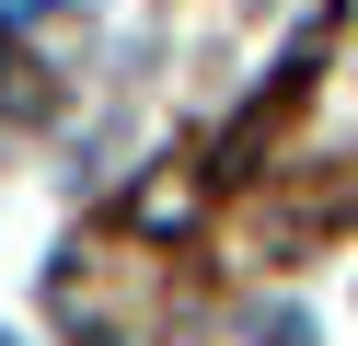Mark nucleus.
Masks as SVG:
<instances>
[{"label": "nucleus", "mask_w": 358, "mask_h": 346, "mask_svg": "<svg viewBox=\"0 0 358 346\" xmlns=\"http://www.w3.org/2000/svg\"><path fill=\"white\" fill-rule=\"evenodd\" d=\"M0 104H12V115H47V104H58V92H47V81H35V58H12V46H0Z\"/></svg>", "instance_id": "obj_1"}, {"label": "nucleus", "mask_w": 358, "mask_h": 346, "mask_svg": "<svg viewBox=\"0 0 358 346\" xmlns=\"http://www.w3.org/2000/svg\"><path fill=\"white\" fill-rule=\"evenodd\" d=\"M58 0H0V35H12V23H47Z\"/></svg>", "instance_id": "obj_2"}]
</instances>
